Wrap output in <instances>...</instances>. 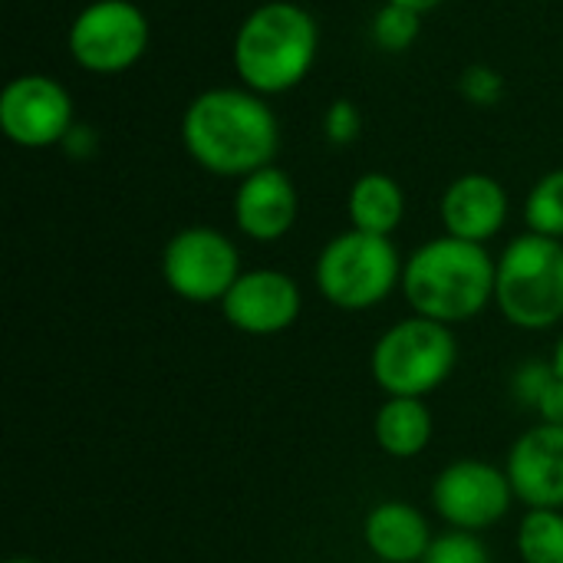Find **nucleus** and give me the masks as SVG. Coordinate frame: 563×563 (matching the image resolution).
Returning a JSON list of instances; mask_svg holds the SVG:
<instances>
[{
	"instance_id": "obj_1",
	"label": "nucleus",
	"mask_w": 563,
	"mask_h": 563,
	"mask_svg": "<svg viewBox=\"0 0 563 563\" xmlns=\"http://www.w3.org/2000/svg\"><path fill=\"white\" fill-rule=\"evenodd\" d=\"M185 152L218 178H247L274 165L280 152V122L264 96L238 86L198 92L181 115Z\"/></svg>"
},
{
	"instance_id": "obj_2",
	"label": "nucleus",
	"mask_w": 563,
	"mask_h": 563,
	"mask_svg": "<svg viewBox=\"0 0 563 563\" xmlns=\"http://www.w3.org/2000/svg\"><path fill=\"white\" fill-rule=\"evenodd\" d=\"M495 274L498 257L485 244L442 234L409 254L399 290L416 317L455 327L495 303Z\"/></svg>"
},
{
	"instance_id": "obj_3",
	"label": "nucleus",
	"mask_w": 563,
	"mask_h": 563,
	"mask_svg": "<svg viewBox=\"0 0 563 563\" xmlns=\"http://www.w3.org/2000/svg\"><path fill=\"white\" fill-rule=\"evenodd\" d=\"M317 53L320 26L313 13L290 0H267L241 20L231 63L244 89L267 99L300 86L310 76Z\"/></svg>"
},
{
	"instance_id": "obj_4",
	"label": "nucleus",
	"mask_w": 563,
	"mask_h": 563,
	"mask_svg": "<svg viewBox=\"0 0 563 563\" xmlns=\"http://www.w3.org/2000/svg\"><path fill=\"white\" fill-rule=\"evenodd\" d=\"M495 307L515 330L544 333L563 320V241L518 234L498 257Z\"/></svg>"
},
{
	"instance_id": "obj_5",
	"label": "nucleus",
	"mask_w": 563,
	"mask_h": 563,
	"mask_svg": "<svg viewBox=\"0 0 563 563\" xmlns=\"http://www.w3.org/2000/svg\"><path fill=\"white\" fill-rule=\"evenodd\" d=\"M402 257L393 238L343 231L323 244L313 264V280L320 297L346 313H363L393 297L402 287Z\"/></svg>"
},
{
	"instance_id": "obj_6",
	"label": "nucleus",
	"mask_w": 563,
	"mask_h": 563,
	"mask_svg": "<svg viewBox=\"0 0 563 563\" xmlns=\"http://www.w3.org/2000/svg\"><path fill=\"white\" fill-rule=\"evenodd\" d=\"M459 363V340L452 327L406 317L393 323L369 353V373L386 396L426 399L449 383Z\"/></svg>"
},
{
	"instance_id": "obj_7",
	"label": "nucleus",
	"mask_w": 563,
	"mask_h": 563,
	"mask_svg": "<svg viewBox=\"0 0 563 563\" xmlns=\"http://www.w3.org/2000/svg\"><path fill=\"white\" fill-rule=\"evenodd\" d=\"M152 30L142 7L132 0H92L86 3L66 33L73 63L96 76H115L132 69L148 49Z\"/></svg>"
},
{
	"instance_id": "obj_8",
	"label": "nucleus",
	"mask_w": 563,
	"mask_h": 563,
	"mask_svg": "<svg viewBox=\"0 0 563 563\" xmlns=\"http://www.w3.org/2000/svg\"><path fill=\"white\" fill-rule=\"evenodd\" d=\"M238 244L208 224L181 228L168 238L162 251V280L165 287L188 303H221L224 294L241 277Z\"/></svg>"
},
{
	"instance_id": "obj_9",
	"label": "nucleus",
	"mask_w": 563,
	"mask_h": 563,
	"mask_svg": "<svg viewBox=\"0 0 563 563\" xmlns=\"http://www.w3.org/2000/svg\"><path fill=\"white\" fill-rule=\"evenodd\" d=\"M515 501L508 472L485 459H459L432 482V508L452 531L482 534L505 521Z\"/></svg>"
},
{
	"instance_id": "obj_10",
	"label": "nucleus",
	"mask_w": 563,
	"mask_h": 563,
	"mask_svg": "<svg viewBox=\"0 0 563 563\" xmlns=\"http://www.w3.org/2000/svg\"><path fill=\"white\" fill-rule=\"evenodd\" d=\"M76 125L73 96L46 73L13 76L0 92V132L20 148H49L66 142Z\"/></svg>"
},
{
	"instance_id": "obj_11",
	"label": "nucleus",
	"mask_w": 563,
	"mask_h": 563,
	"mask_svg": "<svg viewBox=\"0 0 563 563\" xmlns=\"http://www.w3.org/2000/svg\"><path fill=\"white\" fill-rule=\"evenodd\" d=\"M303 294L297 280L277 267L244 271L221 300V317L244 336H277L297 323Z\"/></svg>"
},
{
	"instance_id": "obj_12",
	"label": "nucleus",
	"mask_w": 563,
	"mask_h": 563,
	"mask_svg": "<svg viewBox=\"0 0 563 563\" xmlns=\"http://www.w3.org/2000/svg\"><path fill=\"white\" fill-rule=\"evenodd\" d=\"M505 472L518 501L563 511V426L538 422L521 432L508 452Z\"/></svg>"
},
{
	"instance_id": "obj_13",
	"label": "nucleus",
	"mask_w": 563,
	"mask_h": 563,
	"mask_svg": "<svg viewBox=\"0 0 563 563\" xmlns=\"http://www.w3.org/2000/svg\"><path fill=\"white\" fill-rule=\"evenodd\" d=\"M231 208H234V224L244 238L257 244H274L294 231L300 198L294 178L284 168L267 165L238 181Z\"/></svg>"
},
{
	"instance_id": "obj_14",
	"label": "nucleus",
	"mask_w": 563,
	"mask_h": 563,
	"mask_svg": "<svg viewBox=\"0 0 563 563\" xmlns=\"http://www.w3.org/2000/svg\"><path fill=\"white\" fill-rule=\"evenodd\" d=\"M439 218L445 234L472 244H488L492 238L501 234L508 221V191L495 175L485 172L459 175L442 191Z\"/></svg>"
},
{
	"instance_id": "obj_15",
	"label": "nucleus",
	"mask_w": 563,
	"mask_h": 563,
	"mask_svg": "<svg viewBox=\"0 0 563 563\" xmlns=\"http://www.w3.org/2000/svg\"><path fill=\"white\" fill-rule=\"evenodd\" d=\"M363 541L383 563H422L435 534L426 515L409 501H379L363 521Z\"/></svg>"
},
{
	"instance_id": "obj_16",
	"label": "nucleus",
	"mask_w": 563,
	"mask_h": 563,
	"mask_svg": "<svg viewBox=\"0 0 563 563\" xmlns=\"http://www.w3.org/2000/svg\"><path fill=\"white\" fill-rule=\"evenodd\" d=\"M435 435V419L426 406V399H402V396H386L373 419V439L383 455L409 462L429 449Z\"/></svg>"
},
{
	"instance_id": "obj_17",
	"label": "nucleus",
	"mask_w": 563,
	"mask_h": 563,
	"mask_svg": "<svg viewBox=\"0 0 563 563\" xmlns=\"http://www.w3.org/2000/svg\"><path fill=\"white\" fill-rule=\"evenodd\" d=\"M350 224L366 234L389 238L406 218V191L386 172H366L353 181L346 198Z\"/></svg>"
},
{
	"instance_id": "obj_18",
	"label": "nucleus",
	"mask_w": 563,
	"mask_h": 563,
	"mask_svg": "<svg viewBox=\"0 0 563 563\" xmlns=\"http://www.w3.org/2000/svg\"><path fill=\"white\" fill-rule=\"evenodd\" d=\"M515 544L521 563H563V511L528 508L518 521Z\"/></svg>"
},
{
	"instance_id": "obj_19",
	"label": "nucleus",
	"mask_w": 563,
	"mask_h": 563,
	"mask_svg": "<svg viewBox=\"0 0 563 563\" xmlns=\"http://www.w3.org/2000/svg\"><path fill=\"white\" fill-rule=\"evenodd\" d=\"M525 224L534 234L563 241V168H554L534 181L525 198Z\"/></svg>"
},
{
	"instance_id": "obj_20",
	"label": "nucleus",
	"mask_w": 563,
	"mask_h": 563,
	"mask_svg": "<svg viewBox=\"0 0 563 563\" xmlns=\"http://www.w3.org/2000/svg\"><path fill=\"white\" fill-rule=\"evenodd\" d=\"M422 33V13L399 7V3H383L379 13L373 16V43L383 53H406Z\"/></svg>"
},
{
	"instance_id": "obj_21",
	"label": "nucleus",
	"mask_w": 563,
	"mask_h": 563,
	"mask_svg": "<svg viewBox=\"0 0 563 563\" xmlns=\"http://www.w3.org/2000/svg\"><path fill=\"white\" fill-rule=\"evenodd\" d=\"M422 563H492L485 541L472 531H445L432 541Z\"/></svg>"
},
{
	"instance_id": "obj_22",
	"label": "nucleus",
	"mask_w": 563,
	"mask_h": 563,
	"mask_svg": "<svg viewBox=\"0 0 563 563\" xmlns=\"http://www.w3.org/2000/svg\"><path fill=\"white\" fill-rule=\"evenodd\" d=\"M459 89L475 106H495L505 96V76L495 66H488V63H475V66L462 69Z\"/></svg>"
},
{
	"instance_id": "obj_23",
	"label": "nucleus",
	"mask_w": 563,
	"mask_h": 563,
	"mask_svg": "<svg viewBox=\"0 0 563 563\" xmlns=\"http://www.w3.org/2000/svg\"><path fill=\"white\" fill-rule=\"evenodd\" d=\"M554 366L551 363H521L511 376V396L518 406L525 409H538L541 396L548 393V386L554 383Z\"/></svg>"
},
{
	"instance_id": "obj_24",
	"label": "nucleus",
	"mask_w": 563,
	"mask_h": 563,
	"mask_svg": "<svg viewBox=\"0 0 563 563\" xmlns=\"http://www.w3.org/2000/svg\"><path fill=\"white\" fill-rule=\"evenodd\" d=\"M360 132H363V115H360L356 102H350V99L330 102V109L323 115V135L333 145H350L360 139Z\"/></svg>"
},
{
	"instance_id": "obj_25",
	"label": "nucleus",
	"mask_w": 563,
	"mask_h": 563,
	"mask_svg": "<svg viewBox=\"0 0 563 563\" xmlns=\"http://www.w3.org/2000/svg\"><path fill=\"white\" fill-rule=\"evenodd\" d=\"M538 419L541 422H548V426H563V379L561 376H554V383L548 386V393L541 396V402H538Z\"/></svg>"
},
{
	"instance_id": "obj_26",
	"label": "nucleus",
	"mask_w": 563,
	"mask_h": 563,
	"mask_svg": "<svg viewBox=\"0 0 563 563\" xmlns=\"http://www.w3.org/2000/svg\"><path fill=\"white\" fill-rule=\"evenodd\" d=\"M386 3H399V7H409V10H416V13H429V10H435L442 0H386Z\"/></svg>"
},
{
	"instance_id": "obj_27",
	"label": "nucleus",
	"mask_w": 563,
	"mask_h": 563,
	"mask_svg": "<svg viewBox=\"0 0 563 563\" xmlns=\"http://www.w3.org/2000/svg\"><path fill=\"white\" fill-rule=\"evenodd\" d=\"M551 366H554V373L563 379V333H561V340H558V346H554V360H551Z\"/></svg>"
},
{
	"instance_id": "obj_28",
	"label": "nucleus",
	"mask_w": 563,
	"mask_h": 563,
	"mask_svg": "<svg viewBox=\"0 0 563 563\" xmlns=\"http://www.w3.org/2000/svg\"><path fill=\"white\" fill-rule=\"evenodd\" d=\"M7 563H40V561H36V558H10Z\"/></svg>"
}]
</instances>
